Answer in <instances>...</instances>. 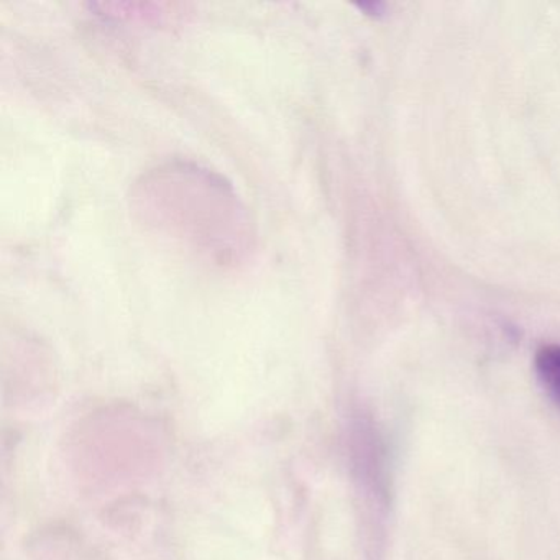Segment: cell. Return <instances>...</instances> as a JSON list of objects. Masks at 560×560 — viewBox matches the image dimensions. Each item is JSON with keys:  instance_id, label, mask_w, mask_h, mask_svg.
Returning <instances> with one entry per match:
<instances>
[{"instance_id": "cell-1", "label": "cell", "mask_w": 560, "mask_h": 560, "mask_svg": "<svg viewBox=\"0 0 560 560\" xmlns=\"http://www.w3.org/2000/svg\"><path fill=\"white\" fill-rule=\"evenodd\" d=\"M536 372L544 388L560 406V346L540 347L536 353Z\"/></svg>"}]
</instances>
